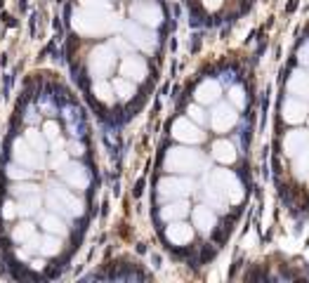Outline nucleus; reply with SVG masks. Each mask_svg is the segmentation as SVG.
<instances>
[{
    "label": "nucleus",
    "mask_w": 309,
    "mask_h": 283,
    "mask_svg": "<svg viewBox=\"0 0 309 283\" xmlns=\"http://www.w3.org/2000/svg\"><path fill=\"white\" fill-rule=\"evenodd\" d=\"M111 66H113V57H111V52H109L107 47H97L95 52H92V59H90V69H92V73H97V76L109 73Z\"/></svg>",
    "instance_id": "obj_4"
},
{
    "label": "nucleus",
    "mask_w": 309,
    "mask_h": 283,
    "mask_svg": "<svg viewBox=\"0 0 309 283\" xmlns=\"http://www.w3.org/2000/svg\"><path fill=\"white\" fill-rule=\"evenodd\" d=\"M24 140H26V144H28V146H31L36 153H40V156L48 151V140L40 135V130L28 128V130H26V135H24Z\"/></svg>",
    "instance_id": "obj_7"
},
{
    "label": "nucleus",
    "mask_w": 309,
    "mask_h": 283,
    "mask_svg": "<svg viewBox=\"0 0 309 283\" xmlns=\"http://www.w3.org/2000/svg\"><path fill=\"white\" fill-rule=\"evenodd\" d=\"M48 200H50V208H55V210L69 212V215H81V212H83V203L61 187L50 189Z\"/></svg>",
    "instance_id": "obj_1"
},
{
    "label": "nucleus",
    "mask_w": 309,
    "mask_h": 283,
    "mask_svg": "<svg viewBox=\"0 0 309 283\" xmlns=\"http://www.w3.org/2000/svg\"><path fill=\"white\" fill-rule=\"evenodd\" d=\"M220 81L225 83V85H231V83H236V71H225V73H222V76H220Z\"/></svg>",
    "instance_id": "obj_19"
},
{
    "label": "nucleus",
    "mask_w": 309,
    "mask_h": 283,
    "mask_svg": "<svg viewBox=\"0 0 309 283\" xmlns=\"http://www.w3.org/2000/svg\"><path fill=\"white\" fill-rule=\"evenodd\" d=\"M7 177H10V179H28V177H31V170L22 163H14L7 168Z\"/></svg>",
    "instance_id": "obj_10"
},
{
    "label": "nucleus",
    "mask_w": 309,
    "mask_h": 283,
    "mask_svg": "<svg viewBox=\"0 0 309 283\" xmlns=\"http://www.w3.org/2000/svg\"><path fill=\"white\" fill-rule=\"evenodd\" d=\"M14 205L12 203H7V205H5V210H2V217H7V220H10V217H14Z\"/></svg>",
    "instance_id": "obj_21"
},
{
    "label": "nucleus",
    "mask_w": 309,
    "mask_h": 283,
    "mask_svg": "<svg viewBox=\"0 0 309 283\" xmlns=\"http://www.w3.org/2000/svg\"><path fill=\"white\" fill-rule=\"evenodd\" d=\"M71 153H78V156H81V153H83V146H81L78 142H73V144H71Z\"/></svg>",
    "instance_id": "obj_23"
},
{
    "label": "nucleus",
    "mask_w": 309,
    "mask_h": 283,
    "mask_svg": "<svg viewBox=\"0 0 309 283\" xmlns=\"http://www.w3.org/2000/svg\"><path fill=\"white\" fill-rule=\"evenodd\" d=\"M55 144H57V149H55V156H52V168H55V170H61V168L66 165V151H59L61 140H57Z\"/></svg>",
    "instance_id": "obj_14"
},
{
    "label": "nucleus",
    "mask_w": 309,
    "mask_h": 283,
    "mask_svg": "<svg viewBox=\"0 0 309 283\" xmlns=\"http://www.w3.org/2000/svg\"><path fill=\"white\" fill-rule=\"evenodd\" d=\"M130 35H132V40H135L137 45L151 47V40H149V35H146V33H142L140 28H135V26H130Z\"/></svg>",
    "instance_id": "obj_16"
},
{
    "label": "nucleus",
    "mask_w": 309,
    "mask_h": 283,
    "mask_svg": "<svg viewBox=\"0 0 309 283\" xmlns=\"http://www.w3.org/2000/svg\"><path fill=\"white\" fill-rule=\"evenodd\" d=\"M43 137H45V140L57 142V137H59V125H57L55 120H48V123L43 125Z\"/></svg>",
    "instance_id": "obj_15"
},
{
    "label": "nucleus",
    "mask_w": 309,
    "mask_h": 283,
    "mask_svg": "<svg viewBox=\"0 0 309 283\" xmlns=\"http://www.w3.org/2000/svg\"><path fill=\"white\" fill-rule=\"evenodd\" d=\"M189 236H191V234H189V229H187L184 224H177L175 229H170V231H168V238H170L172 243H177V241H187Z\"/></svg>",
    "instance_id": "obj_12"
},
{
    "label": "nucleus",
    "mask_w": 309,
    "mask_h": 283,
    "mask_svg": "<svg viewBox=\"0 0 309 283\" xmlns=\"http://www.w3.org/2000/svg\"><path fill=\"white\" fill-rule=\"evenodd\" d=\"M28 243H31V248H33V250H38L40 255H48V257L57 255V253H59V248H61L59 238H55V236H40V238H36V236H33Z\"/></svg>",
    "instance_id": "obj_6"
},
{
    "label": "nucleus",
    "mask_w": 309,
    "mask_h": 283,
    "mask_svg": "<svg viewBox=\"0 0 309 283\" xmlns=\"http://www.w3.org/2000/svg\"><path fill=\"white\" fill-rule=\"evenodd\" d=\"M14 196H19V198H28V196H38V187L36 184H17L12 189Z\"/></svg>",
    "instance_id": "obj_13"
},
{
    "label": "nucleus",
    "mask_w": 309,
    "mask_h": 283,
    "mask_svg": "<svg viewBox=\"0 0 309 283\" xmlns=\"http://www.w3.org/2000/svg\"><path fill=\"white\" fill-rule=\"evenodd\" d=\"M83 5H87V7H107V5L99 2V0H83Z\"/></svg>",
    "instance_id": "obj_22"
},
{
    "label": "nucleus",
    "mask_w": 309,
    "mask_h": 283,
    "mask_svg": "<svg viewBox=\"0 0 309 283\" xmlns=\"http://www.w3.org/2000/svg\"><path fill=\"white\" fill-rule=\"evenodd\" d=\"M33 236H36V226H33L31 222H22L12 229L14 243H26V241H31Z\"/></svg>",
    "instance_id": "obj_8"
},
{
    "label": "nucleus",
    "mask_w": 309,
    "mask_h": 283,
    "mask_svg": "<svg viewBox=\"0 0 309 283\" xmlns=\"http://www.w3.org/2000/svg\"><path fill=\"white\" fill-rule=\"evenodd\" d=\"M123 73L125 76H144V66H142V61H135V59H128L125 64H123Z\"/></svg>",
    "instance_id": "obj_11"
},
{
    "label": "nucleus",
    "mask_w": 309,
    "mask_h": 283,
    "mask_svg": "<svg viewBox=\"0 0 309 283\" xmlns=\"http://www.w3.org/2000/svg\"><path fill=\"white\" fill-rule=\"evenodd\" d=\"M71 24L78 33H85V35H95V33H104L107 31L104 19L99 14H92V12H76Z\"/></svg>",
    "instance_id": "obj_2"
},
{
    "label": "nucleus",
    "mask_w": 309,
    "mask_h": 283,
    "mask_svg": "<svg viewBox=\"0 0 309 283\" xmlns=\"http://www.w3.org/2000/svg\"><path fill=\"white\" fill-rule=\"evenodd\" d=\"M137 17H144L142 22H149V24H158V12H151V10H135Z\"/></svg>",
    "instance_id": "obj_17"
},
{
    "label": "nucleus",
    "mask_w": 309,
    "mask_h": 283,
    "mask_svg": "<svg viewBox=\"0 0 309 283\" xmlns=\"http://www.w3.org/2000/svg\"><path fill=\"white\" fill-rule=\"evenodd\" d=\"M40 226H43L48 234H64V231H66L64 222H61L57 215H43V217H40Z\"/></svg>",
    "instance_id": "obj_9"
},
{
    "label": "nucleus",
    "mask_w": 309,
    "mask_h": 283,
    "mask_svg": "<svg viewBox=\"0 0 309 283\" xmlns=\"http://www.w3.org/2000/svg\"><path fill=\"white\" fill-rule=\"evenodd\" d=\"M116 90L120 92V97H130V94H132V87L128 85V83H123V81L116 83Z\"/></svg>",
    "instance_id": "obj_20"
},
{
    "label": "nucleus",
    "mask_w": 309,
    "mask_h": 283,
    "mask_svg": "<svg viewBox=\"0 0 309 283\" xmlns=\"http://www.w3.org/2000/svg\"><path fill=\"white\" fill-rule=\"evenodd\" d=\"M61 177L69 182V184H73V187L78 189H85L87 184H90V177H87V172H85V168H81V165H64L61 168Z\"/></svg>",
    "instance_id": "obj_5"
},
{
    "label": "nucleus",
    "mask_w": 309,
    "mask_h": 283,
    "mask_svg": "<svg viewBox=\"0 0 309 283\" xmlns=\"http://www.w3.org/2000/svg\"><path fill=\"white\" fill-rule=\"evenodd\" d=\"M95 94L99 97V99H102V102H107L109 94H111V90H109L107 83H97V85H95Z\"/></svg>",
    "instance_id": "obj_18"
},
{
    "label": "nucleus",
    "mask_w": 309,
    "mask_h": 283,
    "mask_svg": "<svg viewBox=\"0 0 309 283\" xmlns=\"http://www.w3.org/2000/svg\"><path fill=\"white\" fill-rule=\"evenodd\" d=\"M12 158H14V163H22V165H26V168H43V163H45L43 156L36 153L26 144V140L12 142Z\"/></svg>",
    "instance_id": "obj_3"
}]
</instances>
